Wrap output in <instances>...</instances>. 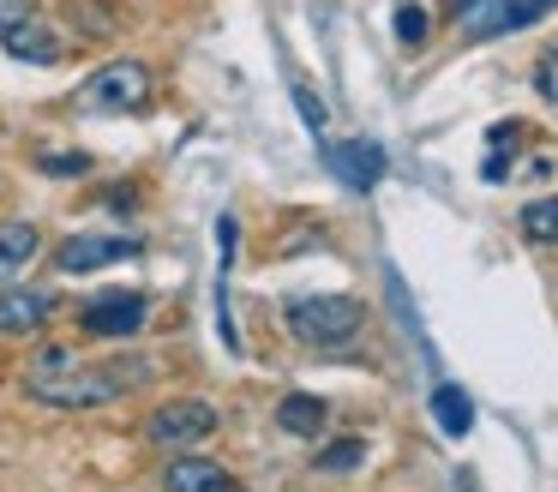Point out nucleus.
I'll return each instance as SVG.
<instances>
[{
    "mask_svg": "<svg viewBox=\"0 0 558 492\" xmlns=\"http://www.w3.org/2000/svg\"><path fill=\"white\" fill-rule=\"evenodd\" d=\"M553 7H558V0H469V7L457 12V24H462V36L486 43V36H505V31H522V24H541Z\"/></svg>",
    "mask_w": 558,
    "mask_h": 492,
    "instance_id": "obj_5",
    "label": "nucleus"
},
{
    "mask_svg": "<svg viewBox=\"0 0 558 492\" xmlns=\"http://www.w3.org/2000/svg\"><path fill=\"white\" fill-rule=\"evenodd\" d=\"M318 156H325V168L342 180V187H354V192H373L378 180H385V151H378L373 139L337 144V139H325V132H318Z\"/></svg>",
    "mask_w": 558,
    "mask_h": 492,
    "instance_id": "obj_6",
    "label": "nucleus"
},
{
    "mask_svg": "<svg viewBox=\"0 0 558 492\" xmlns=\"http://www.w3.org/2000/svg\"><path fill=\"white\" fill-rule=\"evenodd\" d=\"M426 24H433V19H426L421 7H397V43L402 48H421L426 43Z\"/></svg>",
    "mask_w": 558,
    "mask_h": 492,
    "instance_id": "obj_17",
    "label": "nucleus"
},
{
    "mask_svg": "<svg viewBox=\"0 0 558 492\" xmlns=\"http://www.w3.org/2000/svg\"><path fill=\"white\" fill-rule=\"evenodd\" d=\"M433 420H438L445 439H462V432L474 427V403L457 391V384H438V391H433Z\"/></svg>",
    "mask_w": 558,
    "mask_h": 492,
    "instance_id": "obj_14",
    "label": "nucleus"
},
{
    "mask_svg": "<svg viewBox=\"0 0 558 492\" xmlns=\"http://www.w3.org/2000/svg\"><path fill=\"white\" fill-rule=\"evenodd\" d=\"M361 463H366V444L361 439H337V444L318 451V468H325V475H349V468H361Z\"/></svg>",
    "mask_w": 558,
    "mask_h": 492,
    "instance_id": "obj_16",
    "label": "nucleus"
},
{
    "mask_svg": "<svg viewBox=\"0 0 558 492\" xmlns=\"http://www.w3.org/2000/svg\"><path fill=\"white\" fill-rule=\"evenodd\" d=\"M43 247V228L37 223H0V276L25 271L31 259H37Z\"/></svg>",
    "mask_w": 558,
    "mask_h": 492,
    "instance_id": "obj_12",
    "label": "nucleus"
},
{
    "mask_svg": "<svg viewBox=\"0 0 558 492\" xmlns=\"http://www.w3.org/2000/svg\"><path fill=\"white\" fill-rule=\"evenodd\" d=\"M150 367L138 360H78L73 348H43L25 367V391L49 408H102L114 396H126Z\"/></svg>",
    "mask_w": 558,
    "mask_h": 492,
    "instance_id": "obj_1",
    "label": "nucleus"
},
{
    "mask_svg": "<svg viewBox=\"0 0 558 492\" xmlns=\"http://www.w3.org/2000/svg\"><path fill=\"white\" fill-rule=\"evenodd\" d=\"M85 168H90V156H43V175H85Z\"/></svg>",
    "mask_w": 558,
    "mask_h": 492,
    "instance_id": "obj_21",
    "label": "nucleus"
},
{
    "mask_svg": "<svg viewBox=\"0 0 558 492\" xmlns=\"http://www.w3.org/2000/svg\"><path fill=\"white\" fill-rule=\"evenodd\" d=\"M534 91H541L546 103H558V48L541 55V67H534Z\"/></svg>",
    "mask_w": 558,
    "mask_h": 492,
    "instance_id": "obj_18",
    "label": "nucleus"
},
{
    "mask_svg": "<svg viewBox=\"0 0 558 492\" xmlns=\"http://www.w3.org/2000/svg\"><path fill=\"white\" fill-rule=\"evenodd\" d=\"M294 108H301V120H306L313 132H325V103H318V96L306 91V84H294Z\"/></svg>",
    "mask_w": 558,
    "mask_h": 492,
    "instance_id": "obj_20",
    "label": "nucleus"
},
{
    "mask_svg": "<svg viewBox=\"0 0 558 492\" xmlns=\"http://www.w3.org/2000/svg\"><path fill=\"white\" fill-rule=\"evenodd\" d=\"M0 43H7V55H13V60H37V67H54V60H61V36H54L49 24H37V19L7 24Z\"/></svg>",
    "mask_w": 558,
    "mask_h": 492,
    "instance_id": "obj_11",
    "label": "nucleus"
},
{
    "mask_svg": "<svg viewBox=\"0 0 558 492\" xmlns=\"http://www.w3.org/2000/svg\"><path fill=\"white\" fill-rule=\"evenodd\" d=\"M145 432L162 451H186V444H205L210 432H217V408L198 403V396H181V403H162L157 415L145 420Z\"/></svg>",
    "mask_w": 558,
    "mask_h": 492,
    "instance_id": "obj_4",
    "label": "nucleus"
},
{
    "mask_svg": "<svg viewBox=\"0 0 558 492\" xmlns=\"http://www.w3.org/2000/svg\"><path fill=\"white\" fill-rule=\"evenodd\" d=\"M121 259H138L133 235H73V240H61V252H54V271L61 276H90V271L121 264Z\"/></svg>",
    "mask_w": 558,
    "mask_h": 492,
    "instance_id": "obj_8",
    "label": "nucleus"
},
{
    "mask_svg": "<svg viewBox=\"0 0 558 492\" xmlns=\"http://www.w3.org/2000/svg\"><path fill=\"white\" fill-rule=\"evenodd\" d=\"M54 300L43 295V288H7L0 295V331L7 336H37L43 324H49Z\"/></svg>",
    "mask_w": 558,
    "mask_h": 492,
    "instance_id": "obj_10",
    "label": "nucleus"
},
{
    "mask_svg": "<svg viewBox=\"0 0 558 492\" xmlns=\"http://www.w3.org/2000/svg\"><path fill=\"white\" fill-rule=\"evenodd\" d=\"M150 103V67L145 60H109L73 91L78 115H133Z\"/></svg>",
    "mask_w": 558,
    "mask_h": 492,
    "instance_id": "obj_3",
    "label": "nucleus"
},
{
    "mask_svg": "<svg viewBox=\"0 0 558 492\" xmlns=\"http://www.w3.org/2000/svg\"><path fill=\"white\" fill-rule=\"evenodd\" d=\"M445 7H450V12H462V7H469V0H445Z\"/></svg>",
    "mask_w": 558,
    "mask_h": 492,
    "instance_id": "obj_23",
    "label": "nucleus"
},
{
    "mask_svg": "<svg viewBox=\"0 0 558 492\" xmlns=\"http://www.w3.org/2000/svg\"><path fill=\"white\" fill-rule=\"evenodd\" d=\"M277 427L289 432V439H318L325 432V403L318 396H282V408H277Z\"/></svg>",
    "mask_w": 558,
    "mask_h": 492,
    "instance_id": "obj_13",
    "label": "nucleus"
},
{
    "mask_svg": "<svg viewBox=\"0 0 558 492\" xmlns=\"http://www.w3.org/2000/svg\"><path fill=\"white\" fill-rule=\"evenodd\" d=\"M522 235L541 240V247H558V199H534L522 211Z\"/></svg>",
    "mask_w": 558,
    "mask_h": 492,
    "instance_id": "obj_15",
    "label": "nucleus"
},
{
    "mask_svg": "<svg viewBox=\"0 0 558 492\" xmlns=\"http://www.w3.org/2000/svg\"><path fill=\"white\" fill-rule=\"evenodd\" d=\"M150 319L145 295H97L85 300V312H78V331L85 336H102V343H121V336H138Z\"/></svg>",
    "mask_w": 558,
    "mask_h": 492,
    "instance_id": "obj_7",
    "label": "nucleus"
},
{
    "mask_svg": "<svg viewBox=\"0 0 558 492\" xmlns=\"http://www.w3.org/2000/svg\"><path fill=\"white\" fill-rule=\"evenodd\" d=\"M19 19H31V0H0V31L19 24Z\"/></svg>",
    "mask_w": 558,
    "mask_h": 492,
    "instance_id": "obj_22",
    "label": "nucleus"
},
{
    "mask_svg": "<svg viewBox=\"0 0 558 492\" xmlns=\"http://www.w3.org/2000/svg\"><path fill=\"white\" fill-rule=\"evenodd\" d=\"M522 132H529L522 120H498V127L486 132V151H498V156H505V151H517V144H522Z\"/></svg>",
    "mask_w": 558,
    "mask_h": 492,
    "instance_id": "obj_19",
    "label": "nucleus"
},
{
    "mask_svg": "<svg viewBox=\"0 0 558 492\" xmlns=\"http://www.w3.org/2000/svg\"><path fill=\"white\" fill-rule=\"evenodd\" d=\"M162 492H241V487H234V475L222 463H210V456H174V463L162 468Z\"/></svg>",
    "mask_w": 558,
    "mask_h": 492,
    "instance_id": "obj_9",
    "label": "nucleus"
},
{
    "mask_svg": "<svg viewBox=\"0 0 558 492\" xmlns=\"http://www.w3.org/2000/svg\"><path fill=\"white\" fill-rule=\"evenodd\" d=\"M282 324H289V336L301 348H349L361 336L366 312L349 295H306V300H289Z\"/></svg>",
    "mask_w": 558,
    "mask_h": 492,
    "instance_id": "obj_2",
    "label": "nucleus"
}]
</instances>
